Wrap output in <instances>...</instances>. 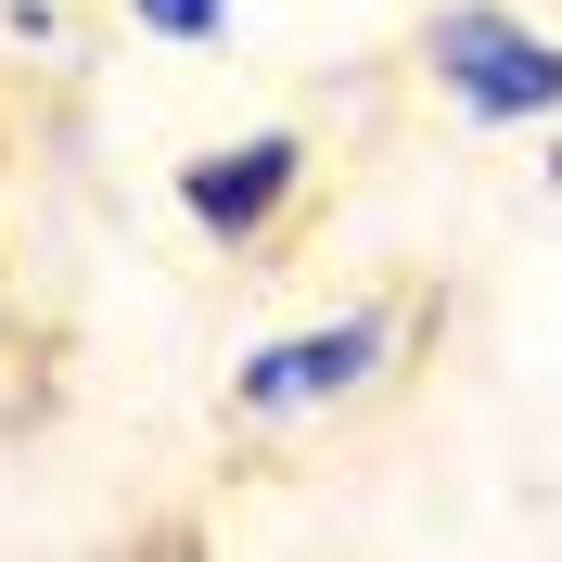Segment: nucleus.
Wrapping results in <instances>:
<instances>
[{
  "label": "nucleus",
  "mask_w": 562,
  "mask_h": 562,
  "mask_svg": "<svg viewBox=\"0 0 562 562\" xmlns=\"http://www.w3.org/2000/svg\"><path fill=\"white\" fill-rule=\"evenodd\" d=\"M435 77H448L473 115H550L562 103V52L525 38L512 13H448V26H435Z\"/></svg>",
  "instance_id": "nucleus-1"
},
{
  "label": "nucleus",
  "mask_w": 562,
  "mask_h": 562,
  "mask_svg": "<svg viewBox=\"0 0 562 562\" xmlns=\"http://www.w3.org/2000/svg\"><path fill=\"white\" fill-rule=\"evenodd\" d=\"M371 358H384V319H333V333H294V346L244 358V409H307V396H346Z\"/></svg>",
  "instance_id": "nucleus-2"
},
{
  "label": "nucleus",
  "mask_w": 562,
  "mask_h": 562,
  "mask_svg": "<svg viewBox=\"0 0 562 562\" xmlns=\"http://www.w3.org/2000/svg\"><path fill=\"white\" fill-rule=\"evenodd\" d=\"M179 192H192V217H205L217 244H256V231H269V205L294 192V140H281V128H269V140H231V154H205Z\"/></svg>",
  "instance_id": "nucleus-3"
},
{
  "label": "nucleus",
  "mask_w": 562,
  "mask_h": 562,
  "mask_svg": "<svg viewBox=\"0 0 562 562\" xmlns=\"http://www.w3.org/2000/svg\"><path fill=\"white\" fill-rule=\"evenodd\" d=\"M140 26H167V38H217V13H231V0H128Z\"/></svg>",
  "instance_id": "nucleus-4"
}]
</instances>
